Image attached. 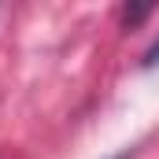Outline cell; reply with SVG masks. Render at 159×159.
Here are the masks:
<instances>
[{
  "label": "cell",
  "mask_w": 159,
  "mask_h": 159,
  "mask_svg": "<svg viewBox=\"0 0 159 159\" xmlns=\"http://www.w3.org/2000/svg\"><path fill=\"white\" fill-rule=\"evenodd\" d=\"M148 11H152V7H148V4H137V7H126V11H122V15H126V22H129V26H133V22H141V19H144V15H148Z\"/></svg>",
  "instance_id": "6da1fadb"
},
{
  "label": "cell",
  "mask_w": 159,
  "mask_h": 159,
  "mask_svg": "<svg viewBox=\"0 0 159 159\" xmlns=\"http://www.w3.org/2000/svg\"><path fill=\"white\" fill-rule=\"evenodd\" d=\"M141 67H159V37L148 44V52H144V59H141Z\"/></svg>",
  "instance_id": "7a4b0ae2"
}]
</instances>
